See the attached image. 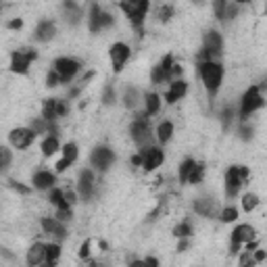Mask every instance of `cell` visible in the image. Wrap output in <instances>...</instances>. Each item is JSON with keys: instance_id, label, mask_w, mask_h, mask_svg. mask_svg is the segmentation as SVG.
I'll return each mask as SVG.
<instances>
[{"instance_id": "obj_50", "label": "cell", "mask_w": 267, "mask_h": 267, "mask_svg": "<svg viewBox=\"0 0 267 267\" xmlns=\"http://www.w3.org/2000/svg\"><path fill=\"white\" fill-rule=\"evenodd\" d=\"M65 199H67L69 205H75V203H78V201H75V192H71V190H65Z\"/></svg>"}, {"instance_id": "obj_12", "label": "cell", "mask_w": 267, "mask_h": 267, "mask_svg": "<svg viewBox=\"0 0 267 267\" xmlns=\"http://www.w3.org/2000/svg\"><path fill=\"white\" fill-rule=\"evenodd\" d=\"M130 55H132V48H130L126 42H115V44H111L109 57H111V65H113V71H115V73L123 71L126 63L130 61Z\"/></svg>"}, {"instance_id": "obj_33", "label": "cell", "mask_w": 267, "mask_h": 267, "mask_svg": "<svg viewBox=\"0 0 267 267\" xmlns=\"http://www.w3.org/2000/svg\"><path fill=\"white\" fill-rule=\"evenodd\" d=\"M136 102H138V90L136 88H126V92H123V104H126L128 109H136Z\"/></svg>"}, {"instance_id": "obj_39", "label": "cell", "mask_w": 267, "mask_h": 267, "mask_svg": "<svg viewBox=\"0 0 267 267\" xmlns=\"http://www.w3.org/2000/svg\"><path fill=\"white\" fill-rule=\"evenodd\" d=\"M115 100H117L115 88H113V86H104V92H102V102H104V104H113Z\"/></svg>"}, {"instance_id": "obj_5", "label": "cell", "mask_w": 267, "mask_h": 267, "mask_svg": "<svg viewBox=\"0 0 267 267\" xmlns=\"http://www.w3.org/2000/svg\"><path fill=\"white\" fill-rule=\"evenodd\" d=\"M263 106H265V96L261 92V86L255 84V86H251L244 92V96L240 100V119L246 121L251 115H255L259 109H263Z\"/></svg>"}, {"instance_id": "obj_18", "label": "cell", "mask_w": 267, "mask_h": 267, "mask_svg": "<svg viewBox=\"0 0 267 267\" xmlns=\"http://www.w3.org/2000/svg\"><path fill=\"white\" fill-rule=\"evenodd\" d=\"M194 213L201 215V217H215V213H217L215 199H211V197L197 199V201H194Z\"/></svg>"}, {"instance_id": "obj_11", "label": "cell", "mask_w": 267, "mask_h": 267, "mask_svg": "<svg viewBox=\"0 0 267 267\" xmlns=\"http://www.w3.org/2000/svg\"><path fill=\"white\" fill-rule=\"evenodd\" d=\"M35 136H38V134H35L31 128H15L9 134V142H11L13 148L25 150V148H29L33 142H35Z\"/></svg>"}, {"instance_id": "obj_36", "label": "cell", "mask_w": 267, "mask_h": 267, "mask_svg": "<svg viewBox=\"0 0 267 267\" xmlns=\"http://www.w3.org/2000/svg\"><path fill=\"white\" fill-rule=\"evenodd\" d=\"M173 236H177V238H190L192 236V225L188 221H182L180 225L173 227Z\"/></svg>"}, {"instance_id": "obj_35", "label": "cell", "mask_w": 267, "mask_h": 267, "mask_svg": "<svg viewBox=\"0 0 267 267\" xmlns=\"http://www.w3.org/2000/svg\"><path fill=\"white\" fill-rule=\"evenodd\" d=\"M150 82L152 84H165L167 82V71L161 65L152 67V71H150Z\"/></svg>"}, {"instance_id": "obj_6", "label": "cell", "mask_w": 267, "mask_h": 267, "mask_svg": "<svg viewBox=\"0 0 267 267\" xmlns=\"http://www.w3.org/2000/svg\"><path fill=\"white\" fill-rule=\"evenodd\" d=\"M130 134H132V140L138 146H148V142H150V117L146 113H138L136 119L132 121V126H130Z\"/></svg>"}, {"instance_id": "obj_56", "label": "cell", "mask_w": 267, "mask_h": 267, "mask_svg": "<svg viewBox=\"0 0 267 267\" xmlns=\"http://www.w3.org/2000/svg\"><path fill=\"white\" fill-rule=\"evenodd\" d=\"M194 5H205V0H192Z\"/></svg>"}, {"instance_id": "obj_30", "label": "cell", "mask_w": 267, "mask_h": 267, "mask_svg": "<svg viewBox=\"0 0 267 267\" xmlns=\"http://www.w3.org/2000/svg\"><path fill=\"white\" fill-rule=\"evenodd\" d=\"M203 180H205V165L203 163H194V167L190 171V177H188V184L199 186Z\"/></svg>"}, {"instance_id": "obj_46", "label": "cell", "mask_w": 267, "mask_h": 267, "mask_svg": "<svg viewBox=\"0 0 267 267\" xmlns=\"http://www.w3.org/2000/svg\"><path fill=\"white\" fill-rule=\"evenodd\" d=\"M7 27H9L11 31H15V29H21V27H23V19H19V17H17V19H11V21L7 23Z\"/></svg>"}, {"instance_id": "obj_26", "label": "cell", "mask_w": 267, "mask_h": 267, "mask_svg": "<svg viewBox=\"0 0 267 267\" xmlns=\"http://www.w3.org/2000/svg\"><path fill=\"white\" fill-rule=\"evenodd\" d=\"M61 144H59V138L57 134H48L44 140H42V155L44 157H52L55 152H59Z\"/></svg>"}, {"instance_id": "obj_49", "label": "cell", "mask_w": 267, "mask_h": 267, "mask_svg": "<svg viewBox=\"0 0 267 267\" xmlns=\"http://www.w3.org/2000/svg\"><path fill=\"white\" fill-rule=\"evenodd\" d=\"M171 65H173V57H171V55H167V57L161 61V67H163L165 71H169V69H171Z\"/></svg>"}, {"instance_id": "obj_48", "label": "cell", "mask_w": 267, "mask_h": 267, "mask_svg": "<svg viewBox=\"0 0 267 267\" xmlns=\"http://www.w3.org/2000/svg\"><path fill=\"white\" fill-rule=\"evenodd\" d=\"M253 253H255V259H253L255 263H261V261H265V251H261V248H259V246L255 248V251H253Z\"/></svg>"}, {"instance_id": "obj_41", "label": "cell", "mask_w": 267, "mask_h": 267, "mask_svg": "<svg viewBox=\"0 0 267 267\" xmlns=\"http://www.w3.org/2000/svg\"><path fill=\"white\" fill-rule=\"evenodd\" d=\"M171 17H173V7H171V5H163L161 9H159V19H161L163 23L169 21Z\"/></svg>"}, {"instance_id": "obj_21", "label": "cell", "mask_w": 267, "mask_h": 267, "mask_svg": "<svg viewBox=\"0 0 267 267\" xmlns=\"http://www.w3.org/2000/svg\"><path fill=\"white\" fill-rule=\"evenodd\" d=\"M63 13H65V19L71 25H78L82 21V9L75 0H63Z\"/></svg>"}, {"instance_id": "obj_3", "label": "cell", "mask_w": 267, "mask_h": 267, "mask_svg": "<svg viewBox=\"0 0 267 267\" xmlns=\"http://www.w3.org/2000/svg\"><path fill=\"white\" fill-rule=\"evenodd\" d=\"M251 180V169L246 165H232L225 171V197L236 199L240 188Z\"/></svg>"}, {"instance_id": "obj_51", "label": "cell", "mask_w": 267, "mask_h": 267, "mask_svg": "<svg viewBox=\"0 0 267 267\" xmlns=\"http://www.w3.org/2000/svg\"><path fill=\"white\" fill-rule=\"evenodd\" d=\"M132 165H134V167H138V165H142V155H140V152L132 157Z\"/></svg>"}, {"instance_id": "obj_32", "label": "cell", "mask_w": 267, "mask_h": 267, "mask_svg": "<svg viewBox=\"0 0 267 267\" xmlns=\"http://www.w3.org/2000/svg\"><path fill=\"white\" fill-rule=\"evenodd\" d=\"M63 159H67L71 165L78 161V144L75 142H67V144L63 146Z\"/></svg>"}, {"instance_id": "obj_13", "label": "cell", "mask_w": 267, "mask_h": 267, "mask_svg": "<svg viewBox=\"0 0 267 267\" xmlns=\"http://www.w3.org/2000/svg\"><path fill=\"white\" fill-rule=\"evenodd\" d=\"M115 161V152L109 146H96L90 155V163L92 167H96L98 171H106Z\"/></svg>"}, {"instance_id": "obj_29", "label": "cell", "mask_w": 267, "mask_h": 267, "mask_svg": "<svg viewBox=\"0 0 267 267\" xmlns=\"http://www.w3.org/2000/svg\"><path fill=\"white\" fill-rule=\"evenodd\" d=\"M194 159H184V161L180 163V171H177V180H180V184H188V177H190V171L194 167Z\"/></svg>"}, {"instance_id": "obj_31", "label": "cell", "mask_w": 267, "mask_h": 267, "mask_svg": "<svg viewBox=\"0 0 267 267\" xmlns=\"http://www.w3.org/2000/svg\"><path fill=\"white\" fill-rule=\"evenodd\" d=\"M259 194H255V192H246L244 197H242V209L246 211V213H251V211H255L257 207H259Z\"/></svg>"}, {"instance_id": "obj_9", "label": "cell", "mask_w": 267, "mask_h": 267, "mask_svg": "<svg viewBox=\"0 0 267 267\" xmlns=\"http://www.w3.org/2000/svg\"><path fill=\"white\" fill-rule=\"evenodd\" d=\"M35 59H38L35 50H15L11 55V71L17 75H25Z\"/></svg>"}, {"instance_id": "obj_53", "label": "cell", "mask_w": 267, "mask_h": 267, "mask_svg": "<svg viewBox=\"0 0 267 267\" xmlns=\"http://www.w3.org/2000/svg\"><path fill=\"white\" fill-rule=\"evenodd\" d=\"M186 248H188V240H186V238H182V242H180V246H177V251H180V253H184V251H186Z\"/></svg>"}, {"instance_id": "obj_45", "label": "cell", "mask_w": 267, "mask_h": 267, "mask_svg": "<svg viewBox=\"0 0 267 267\" xmlns=\"http://www.w3.org/2000/svg\"><path fill=\"white\" fill-rule=\"evenodd\" d=\"M236 15H238L236 5H230V3H227V7H225V15H223V21H225V19H234Z\"/></svg>"}, {"instance_id": "obj_1", "label": "cell", "mask_w": 267, "mask_h": 267, "mask_svg": "<svg viewBox=\"0 0 267 267\" xmlns=\"http://www.w3.org/2000/svg\"><path fill=\"white\" fill-rule=\"evenodd\" d=\"M223 75H225V69L219 61H203L199 63V78L207 90L209 100L213 102L217 98V92L221 90V84H223Z\"/></svg>"}, {"instance_id": "obj_10", "label": "cell", "mask_w": 267, "mask_h": 267, "mask_svg": "<svg viewBox=\"0 0 267 267\" xmlns=\"http://www.w3.org/2000/svg\"><path fill=\"white\" fill-rule=\"evenodd\" d=\"M257 238V232H255V227L253 225H248V223H240L234 227V232H232V238H230V253L236 255L240 253V246L248 240H253Z\"/></svg>"}, {"instance_id": "obj_14", "label": "cell", "mask_w": 267, "mask_h": 267, "mask_svg": "<svg viewBox=\"0 0 267 267\" xmlns=\"http://www.w3.org/2000/svg\"><path fill=\"white\" fill-rule=\"evenodd\" d=\"M140 155H142V167H144V171H155L157 167H161L165 159L163 150L157 146H142Z\"/></svg>"}, {"instance_id": "obj_42", "label": "cell", "mask_w": 267, "mask_h": 267, "mask_svg": "<svg viewBox=\"0 0 267 267\" xmlns=\"http://www.w3.org/2000/svg\"><path fill=\"white\" fill-rule=\"evenodd\" d=\"M59 84H61V78H59V73H57V71L52 69L50 73L46 75V86H48V88H57Z\"/></svg>"}, {"instance_id": "obj_2", "label": "cell", "mask_w": 267, "mask_h": 267, "mask_svg": "<svg viewBox=\"0 0 267 267\" xmlns=\"http://www.w3.org/2000/svg\"><path fill=\"white\" fill-rule=\"evenodd\" d=\"M119 9L126 13V17L130 19L132 27L138 31V35L144 33V21H146V15H148V9H150V0H138V3L121 0Z\"/></svg>"}, {"instance_id": "obj_43", "label": "cell", "mask_w": 267, "mask_h": 267, "mask_svg": "<svg viewBox=\"0 0 267 267\" xmlns=\"http://www.w3.org/2000/svg\"><path fill=\"white\" fill-rule=\"evenodd\" d=\"M238 132H240V138H242V140H251V138H253V128L246 126V123H242Z\"/></svg>"}, {"instance_id": "obj_27", "label": "cell", "mask_w": 267, "mask_h": 267, "mask_svg": "<svg viewBox=\"0 0 267 267\" xmlns=\"http://www.w3.org/2000/svg\"><path fill=\"white\" fill-rule=\"evenodd\" d=\"M173 123L171 121H161L159 123V128H157V138L161 144H167V142L173 138Z\"/></svg>"}, {"instance_id": "obj_55", "label": "cell", "mask_w": 267, "mask_h": 267, "mask_svg": "<svg viewBox=\"0 0 267 267\" xmlns=\"http://www.w3.org/2000/svg\"><path fill=\"white\" fill-rule=\"evenodd\" d=\"M246 3H251V0H234V5H246Z\"/></svg>"}, {"instance_id": "obj_34", "label": "cell", "mask_w": 267, "mask_h": 267, "mask_svg": "<svg viewBox=\"0 0 267 267\" xmlns=\"http://www.w3.org/2000/svg\"><path fill=\"white\" fill-rule=\"evenodd\" d=\"M219 219H221L223 223H234V221L238 219V209H236V207H225V209H221Z\"/></svg>"}, {"instance_id": "obj_47", "label": "cell", "mask_w": 267, "mask_h": 267, "mask_svg": "<svg viewBox=\"0 0 267 267\" xmlns=\"http://www.w3.org/2000/svg\"><path fill=\"white\" fill-rule=\"evenodd\" d=\"M67 111H69L67 102H65V100H57V115L63 117V115H67Z\"/></svg>"}, {"instance_id": "obj_4", "label": "cell", "mask_w": 267, "mask_h": 267, "mask_svg": "<svg viewBox=\"0 0 267 267\" xmlns=\"http://www.w3.org/2000/svg\"><path fill=\"white\" fill-rule=\"evenodd\" d=\"M221 52H223V38H221V33L215 31V29H211L205 33V38H203V48L199 50V63L203 61H217L221 57Z\"/></svg>"}, {"instance_id": "obj_17", "label": "cell", "mask_w": 267, "mask_h": 267, "mask_svg": "<svg viewBox=\"0 0 267 267\" xmlns=\"http://www.w3.org/2000/svg\"><path fill=\"white\" fill-rule=\"evenodd\" d=\"M186 94H188V82L173 80L171 86H169V90L165 92V100H167V104H175L177 100H182Z\"/></svg>"}, {"instance_id": "obj_19", "label": "cell", "mask_w": 267, "mask_h": 267, "mask_svg": "<svg viewBox=\"0 0 267 267\" xmlns=\"http://www.w3.org/2000/svg\"><path fill=\"white\" fill-rule=\"evenodd\" d=\"M42 230L50 236H57V238H65L67 236V227L61 219L57 217H44L42 219Z\"/></svg>"}, {"instance_id": "obj_24", "label": "cell", "mask_w": 267, "mask_h": 267, "mask_svg": "<svg viewBox=\"0 0 267 267\" xmlns=\"http://www.w3.org/2000/svg\"><path fill=\"white\" fill-rule=\"evenodd\" d=\"M40 263H44V244L33 242L27 251V265H40Z\"/></svg>"}, {"instance_id": "obj_20", "label": "cell", "mask_w": 267, "mask_h": 267, "mask_svg": "<svg viewBox=\"0 0 267 267\" xmlns=\"http://www.w3.org/2000/svg\"><path fill=\"white\" fill-rule=\"evenodd\" d=\"M55 33H57V25L55 21H40L38 27H35V33H33V38L38 40V42H50L52 38H55Z\"/></svg>"}, {"instance_id": "obj_15", "label": "cell", "mask_w": 267, "mask_h": 267, "mask_svg": "<svg viewBox=\"0 0 267 267\" xmlns=\"http://www.w3.org/2000/svg\"><path fill=\"white\" fill-rule=\"evenodd\" d=\"M78 192L84 201H90L94 194V173L92 169H82L78 177Z\"/></svg>"}, {"instance_id": "obj_40", "label": "cell", "mask_w": 267, "mask_h": 267, "mask_svg": "<svg viewBox=\"0 0 267 267\" xmlns=\"http://www.w3.org/2000/svg\"><path fill=\"white\" fill-rule=\"evenodd\" d=\"M232 119H234V109H232V106H225L223 113H221V121H223V128L225 130L232 126Z\"/></svg>"}, {"instance_id": "obj_25", "label": "cell", "mask_w": 267, "mask_h": 267, "mask_svg": "<svg viewBox=\"0 0 267 267\" xmlns=\"http://www.w3.org/2000/svg\"><path fill=\"white\" fill-rule=\"evenodd\" d=\"M159 111H161V98H159V94H155V92H148L144 96V113L148 117H152Z\"/></svg>"}, {"instance_id": "obj_37", "label": "cell", "mask_w": 267, "mask_h": 267, "mask_svg": "<svg viewBox=\"0 0 267 267\" xmlns=\"http://www.w3.org/2000/svg\"><path fill=\"white\" fill-rule=\"evenodd\" d=\"M13 161V152L5 146H0V171H5Z\"/></svg>"}, {"instance_id": "obj_38", "label": "cell", "mask_w": 267, "mask_h": 267, "mask_svg": "<svg viewBox=\"0 0 267 267\" xmlns=\"http://www.w3.org/2000/svg\"><path fill=\"white\" fill-rule=\"evenodd\" d=\"M225 7H227V0H213V13H215V17L219 21H223Z\"/></svg>"}, {"instance_id": "obj_52", "label": "cell", "mask_w": 267, "mask_h": 267, "mask_svg": "<svg viewBox=\"0 0 267 267\" xmlns=\"http://www.w3.org/2000/svg\"><path fill=\"white\" fill-rule=\"evenodd\" d=\"M13 188H15V190H19V192H23V194H27V192H29V188H25V186H21L19 182H13Z\"/></svg>"}, {"instance_id": "obj_22", "label": "cell", "mask_w": 267, "mask_h": 267, "mask_svg": "<svg viewBox=\"0 0 267 267\" xmlns=\"http://www.w3.org/2000/svg\"><path fill=\"white\" fill-rule=\"evenodd\" d=\"M50 205H55L57 207V211H67V209H71V205L67 203V199H65V190H61V188H50Z\"/></svg>"}, {"instance_id": "obj_28", "label": "cell", "mask_w": 267, "mask_h": 267, "mask_svg": "<svg viewBox=\"0 0 267 267\" xmlns=\"http://www.w3.org/2000/svg\"><path fill=\"white\" fill-rule=\"evenodd\" d=\"M57 100L59 98H46L44 104H42V117L48 119V121H57L59 115H57Z\"/></svg>"}, {"instance_id": "obj_57", "label": "cell", "mask_w": 267, "mask_h": 267, "mask_svg": "<svg viewBox=\"0 0 267 267\" xmlns=\"http://www.w3.org/2000/svg\"><path fill=\"white\" fill-rule=\"evenodd\" d=\"M128 3H138V0H128Z\"/></svg>"}, {"instance_id": "obj_16", "label": "cell", "mask_w": 267, "mask_h": 267, "mask_svg": "<svg viewBox=\"0 0 267 267\" xmlns=\"http://www.w3.org/2000/svg\"><path fill=\"white\" fill-rule=\"evenodd\" d=\"M31 184H33L35 190H50L57 184V175L52 171H48V169H38L31 177Z\"/></svg>"}, {"instance_id": "obj_44", "label": "cell", "mask_w": 267, "mask_h": 267, "mask_svg": "<svg viewBox=\"0 0 267 267\" xmlns=\"http://www.w3.org/2000/svg\"><path fill=\"white\" fill-rule=\"evenodd\" d=\"M80 257L82 259H90V240H86V242H82V246H80Z\"/></svg>"}, {"instance_id": "obj_8", "label": "cell", "mask_w": 267, "mask_h": 267, "mask_svg": "<svg viewBox=\"0 0 267 267\" xmlns=\"http://www.w3.org/2000/svg\"><path fill=\"white\" fill-rule=\"evenodd\" d=\"M52 67H55V71L59 73L61 84H69L71 80L80 73L82 63L78 59H71V57H59L55 63H52Z\"/></svg>"}, {"instance_id": "obj_54", "label": "cell", "mask_w": 267, "mask_h": 267, "mask_svg": "<svg viewBox=\"0 0 267 267\" xmlns=\"http://www.w3.org/2000/svg\"><path fill=\"white\" fill-rule=\"evenodd\" d=\"M144 263H146V265H159V261H157V259H152V257H148Z\"/></svg>"}, {"instance_id": "obj_23", "label": "cell", "mask_w": 267, "mask_h": 267, "mask_svg": "<svg viewBox=\"0 0 267 267\" xmlns=\"http://www.w3.org/2000/svg\"><path fill=\"white\" fill-rule=\"evenodd\" d=\"M59 259H61V244H57V242L44 244V263H48V265H57Z\"/></svg>"}, {"instance_id": "obj_7", "label": "cell", "mask_w": 267, "mask_h": 267, "mask_svg": "<svg viewBox=\"0 0 267 267\" xmlns=\"http://www.w3.org/2000/svg\"><path fill=\"white\" fill-rule=\"evenodd\" d=\"M111 25H113V15L102 11L100 5L94 3L90 7V13H88V29H90L92 33H98L106 27H111Z\"/></svg>"}, {"instance_id": "obj_58", "label": "cell", "mask_w": 267, "mask_h": 267, "mask_svg": "<svg viewBox=\"0 0 267 267\" xmlns=\"http://www.w3.org/2000/svg\"><path fill=\"white\" fill-rule=\"evenodd\" d=\"M0 3H3V0H0Z\"/></svg>"}]
</instances>
